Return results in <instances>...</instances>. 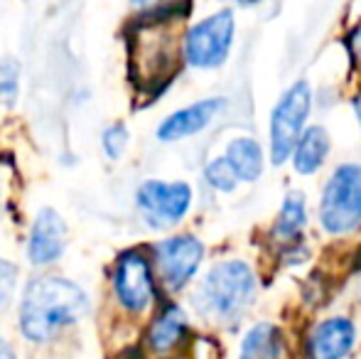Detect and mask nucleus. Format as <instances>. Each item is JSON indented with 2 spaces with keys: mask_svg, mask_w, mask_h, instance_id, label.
I'll return each mask as SVG.
<instances>
[{
  "mask_svg": "<svg viewBox=\"0 0 361 359\" xmlns=\"http://www.w3.org/2000/svg\"><path fill=\"white\" fill-rule=\"evenodd\" d=\"M192 197V187L182 180H145L135 190V207L145 226H150L152 231H167L187 217Z\"/></svg>",
  "mask_w": 361,
  "mask_h": 359,
  "instance_id": "6e6552de",
  "label": "nucleus"
},
{
  "mask_svg": "<svg viewBox=\"0 0 361 359\" xmlns=\"http://www.w3.org/2000/svg\"><path fill=\"white\" fill-rule=\"evenodd\" d=\"M236 3H241V5H251V3H258V0H236Z\"/></svg>",
  "mask_w": 361,
  "mask_h": 359,
  "instance_id": "393cba45",
  "label": "nucleus"
},
{
  "mask_svg": "<svg viewBox=\"0 0 361 359\" xmlns=\"http://www.w3.org/2000/svg\"><path fill=\"white\" fill-rule=\"evenodd\" d=\"M101 153L106 155V160L111 163H118L121 158L126 155L130 145V130L123 121H116V123H109L104 130H101Z\"/></svg>",
  "mask_w": 361,
  "mask_h": 359,
  "instance_id": "a211bd4d",
  "label": "nucleus"
},
{
  "mask_svg": "<svg viewBox=\"0 0 361 359\" xmlns=\"http://www.w3.org/2000/svg\"><path fill=\"white\" fill-rule=\"evenodd\" d=\"M69 226L54 207H42L35 214L27 234V261L35 269L54 266L67 251Z\"/></svg>",
  "mask_w": 361,
  "mask_h": 359,
  "instance_id": "9d476101",
  "label": "nucleus"
},
{
  "mask_svg": "<svg viewBox=\"0 0 361 359\" xmlns=\"http://www.w3.org/2000/svg\"><path fill=\"white\" fill-rule=\"evenodd\" d=\"M226 106V99L221 96H209V99L195 101V104L185 106V109H177L157 126L155 135L160 143H177V140L192 138V135L202 133L212 121Z\"/></svg>",
  "mask_w": 361,
  "mask_h": 359,
  "instance_id": "f8f14e48",
  "label": "nucleus"
},
{
  "mask_svg": "<svg viewBox=\"0 0 361 359\" xmlns=\"http://www.w3.org/2000/svg\"><path fill=\"white\" fill-rule=\"evenodd\" d=\"M91 312V298L72 278L42 273L25 283L18 305L20 335L32 345H44L74 327Z\"/></svg>",
  "mask_w": 361,
  "mask_h": 359,
  "instance_id": "f257e3e1",
  "label": "nucleus"
},
{
  "mask_svg": "<svg viewBox=\"0 0 361 359\" xmlns=\"http://www.w3.org/2000/svg\"><path fill=\"white\" fill-rule=\"evenodd\" d=\"M307 221V209H305V197L300 192H290L283 202V209L278 214V221L273 226V236L281 241L283 246L300 244V234Z\"/></svg>",
  "mask_w": 361,
  "mask_h": 359,
  "instance_id": "dca6fc26",
  "label": "nucleus"
},
{
  "mask_svg": "<svg viewBox=\"0 0 361 359\" xmlns=\"http://www.w3.org/2000/svg\"><path fill=\"white\" fill-rule=\"evenodd\" d=\"M0 359H18V355H15L13 345H10L5 337H0Z\"/></svg>",
  "mask_w": 361,
  "mask_h": 359,
  "instance_id": "4be33fe9",
  "label": "nucleus"
},
{
  "mask_svg": "<svg viewBox=\"0 0 361 359\" xmlns=\"http://www.w3.org/2000/svg\"><path fill=\"white\" fill-rule=\"evenodd\" d=\"M236 359H290V337L276 320H256L243 327Z\"/></svg>",
  "mask_w": 361,
  "mask_h": 359,
  "instance_id": "ddd939ff",
  "label": "nucleus"
},
{
  "mask_svg": "<svg viewBox=\"0 0 361 359\" xmlns=\"http://www.w3.org/2000/svg\"><path fill=\"white\" fill-rule=\"evenodd\" d=\"M20 84H23V64L18 57L8 54L0 57V104L13 109L20 101Z\"/></svg>",
  "mask_w": 361,
  "mask_h": 359,
  "instance_id": "f3484780",
  "label": "nucleus"
},
{
  "mask_svg": "<svg viewBox=\"0 0 361 359\" xmlns=\"http://www.w3.org/2000/svg\"><path fill=\"white\" fill-rule=\"evenodd\" d=\"M354 114H357V118H359V123H361V94L354 96Z\"/></svg>",
  "mask_w": 361,
  "mask_h": 359,
  "instance_id": "b1692460",
  "label": "nucleus"
},
{
  "mask_svg": "<svg viewBox=\"0 0 361 359\" xmlns=\"http://www.w3.org/2000/svg\"><path fill=\"white\" fill-rule=\"evenodd\" d=\"M359 322L347 312H329L305 327L300 359H354L359 350Z\"/></svg>",
  "mask_w": 361,
  "mask_h": 359,
  "instance_id": "423d86ee",
  "label": "nucleus"
},
{
  "mask_svg": "<svg viewBox=\"0 0 361 359\" xmlns=\"http://www.w3.org/2000/svg\"><path fill=\"white\" fill-rule=\"evenodd\" d=\"M150 261L160 286L175 296L197 278L202 261H204V244L195 234L165 236L152 244Z\"/></svg>",
  "mask_w": 361,
  "mask_h": 359,
  "instance_id": "39448f33",
  "label": "nucleus"
},
{
  "mask_svg": "<svg viewBox=\"0 0 361 359\" xmlns=\"http://www.w3.org/2000/svg\"><path fill=\"white\" fill-rule=\"evenodd\" d=\"M192 322L187 310L180 303L167 300L160 310L152 315L145 330V347L155 357H170L180 352L190 342Z\"/></svg>",
  "mask_w": 361,
  "mask_h": 359,
  "instance_id": "9b49d317",
  "label": "nucleus"
},
{
  "mask_svg": "<svg viewBox=\"0 0 361 359\" xmlns=\"http://www.w3.org/2000/svg\"><path fill=\"white\" fill-rule=\"evenodd\" d=\"M236 32V20L231 10H219L200 20L185 32L182 57L195 69H216L226 62Z\"/></svg>",
  "mask_w": 361,
  "mask_h": 359,
  "instance_id": "0eeeda50",
  "label": "nucleus"
},
{
  "mask_svg": "<svg viewBox=\"0 0 361 359\" xmlns=\"http://www.w3.org/2000/svg\"><path fill=\"white\" fill-rule=\"evenodd\" d=\"M18 281H20V269L13 261L0 256V310H5L13 303V296L18 291Z\"/></svg>",
  "mask_w": 361,
  "mask_h": 359,
  "instance_id": "aec40b11",
  "label": "nucleus"
},
{
  "mask_svg": "<svg viewBox=\"0 0 361 359\" xmlns=\"http://www.w3.org/2000/svg\"><path fill=\"white\" fill-rule=\"evenodd\" d=\"M114 298L126 312L143 315L157 300V278L150 254L143 249H126L116 256L111 273Z\"/></svg>",
  "mask_w": 361,
  "mask_h": 359,
  "instance_id": "20e7f679",
  "label": "nucleus"
},
{
  "mask_svg": "<svg viewBox=\"0 0 361 359\" xmlns=\"http://www.w3.org/2000/svg\"><path fill=\"white\" fill-rule=\"evenodd\" d=\"M329 155V133L322 126H310L302 130L293 148V165L300 175H312L322 168V163Z\"/></svg>",
  "mask_w": 361,
  "mask_h": 359,
  "instance_id": "4468645a",
  "label": "nucleus"
},
{
  "mask_svg": "<svg viewBox=\"0 0 361 359\" xmlns=\"http://www.w3.org/2000/svg\"><path fill=\"white\" fill-rule=\"evenodd\" d=\"M258 276L248 261L226 259L212 266L192 291L190 305L207 325L236 330L256 305Z\"/></svg>",
  "mask_w": 361,
  "mask_h": 359,
  "instance_id": "f03ea898",
  "label": "nucleus"
},
{
  "mask_svg": "<svg viewBox=\"0 0 361 359\" xmlns=\"http://www.w3.org/2000/svg\"><path fill=\"white\" fill-rule=\"evenodd\" d=\"M226 163L231 165L238 182H256L263 175V150L256 138H233L226 145Z\"/></svg>",
  "mask_w": 361,
  "mask_h": 359,
  "instance_id": "2eb2a0df",
  "label": "nucleus"
},
{
  "mask_svg": "<svg viewBox=\"0 0 361 359\" xmlns=\"http://www.w3.org/2000/svg\"><path fill=\"white\" fill-rule=\"evenodd\" d=\"M204 180L219 192H233L238 185L236 175H233L231 165L226 163V158H216V160H212V163H207Z\"/></svg>",
  "mask_w": 361,
  "mask_h": 359,
  "instance_id": "6ab92c4d",
  "label": "nucleus"
},
{
  "mask_svg": "<svg viewBox=\"0 0 361 359\" xmlns=\"http://www.w3.org/2000/svg\"><path fill=\"white\" fill-rule=\"evenodd\" d=\"M130 5H133L135 10H140V13H145V10H152L157 8V5L167 3V0H128Z\"/></svg>",
  "mask_w": 361,
  "mask_h": 359,
  "instance_id": "412c9836",
  "label": "nucleus"
},
{
  "mask_svg": "<svg viewBox=\"0 0 361 359\" xmlns=\"http://www.w3.org/2000/svg\"><path fill=\"white\" fill-rule=\"evenodd\" d=\"M312 109V91L307 82H295L271 114V160L273 165H283L293 155L298 138L302 135Z\"/></svg>",
  "mask_w": 361,
  "mask_h": 359,
  "instance_id": "1a4fd4ad",
  "label": "nucleus"
},
{
  "mask_svg": "<svg viewBox=\"0 0 361 359\" xmlns=\"http://www.w3.org/2000/svg\"><path fill=\"white\" fill-rule=\"evenodd\" d=\"M352 47H354V52H357V57L361 59V23H359V28L354 30V35H352Z\"/></svg>",
  "mask_w": 361,
  "mask_h": 359,
  "instance_id": "5701e85b",
  "label": "nucleus"
},
{
  "mask_svg": "<svg viewBox=\"0 0 361 359\" xmlns=\"http://www.w3.org/2000/svg\"><path fill=\"white\" fill-rule=\"evenodd\" d=\"M319 224L327 234L347 236L361 226V165H339L319 200Z\"/></svg>",
  "mask_w": 361,
  "mask_h": 359,
  "instance_id": "7ed1b4c3",
  "label": "nucleus"
}]
</instances>
